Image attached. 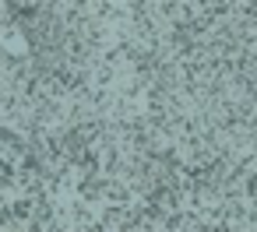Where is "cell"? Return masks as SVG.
Returning a JSON list of instances; mask_svg holds the SVG:
<instances>
[{
	"label": "cell",
	"mask_w": 257,
	"mask_h": 232,
	"mask_svg": "<svg viewBox=\"0 0 257 232\" xmlns=\"http://www.w3.org/2000/svg\"><path fill=\"white\" fill-rule=\"evenodd\" d=\"M131 221V204H99V228H127Z\"/></svg>",
	"instance_id": "cell-1"
}]
</instances>
